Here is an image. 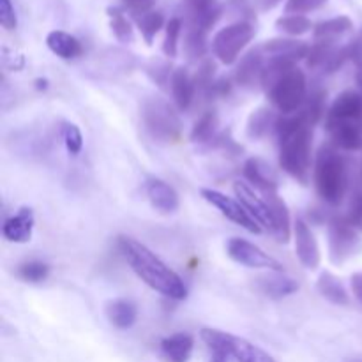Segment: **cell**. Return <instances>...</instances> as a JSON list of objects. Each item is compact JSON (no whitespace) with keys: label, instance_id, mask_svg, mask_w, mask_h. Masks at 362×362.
I'll list each match as a JSON object with an SVG mask.
<instances>
[{"label":"cell","instance_id":"6da1fadb","mask_svg":"<svg viewBox=\"0 0 362 362\" xmlns=\"http://www.w3.org/2000/svg\"><path fill=\"white\" fill-rule=\"evenodd\" d=\"M276 134L279 138V166L293 180L310 182L313 168V126L299 112L279 117Z\"/></svg>","mask_w":362,"mask_h":362},{"label":"cell","instance_id":"7a4b0ae2","mask_svg":"<svg viewBox=\"0 0 362 362\" xmlns=\"http://www.w3.org/2000/svg\"><path fill=\"white\" fill-rule=\"evenodd\" d=\"M119 250L134 274L154 292L173 300L186 299L187 290L180 276L168 267L154 251L133 237H119Z\"/></svg>","mask_w":362,"mask_h":362},{"label":"cell","instance_id":"3957f363","mask_svg":"<svg viewBox=\"0 0 362 362\" xmlns=\"http://www.w3.org/2000/svg\"><path fill=\"white\" fill-rule=\"evenodd\" d=\"M262 87L267 92L272 108L283 115H293L303 108L308 98V80L296 62L267 59L262 76Z\"/></svg>","mask_w":362,"mask_h":362},{"label":"cell","instance_id":"277c9868","mask_svg":"<svg viewBox=\"0 0 362 362\" xmlns=\"http://www.w3.org/2000/svg\"><path fill=\"white\" fill-rule=\"evenodd\" d=\"M313 180L317 193L325 204L339 205L349 187V165L339 148L334 145H322L313 166Z\"/></svg>","mask_w":362,"mask_h":362},{"label":"cell","instance_id":"5b68a950","mask_svg":"<svg viewBox=\"0 0 362 362\" xmlns=\"http://www.w3.org/2000/svg\"><path fill=\"white\" fill-rule=\"evenodd\" d=\"M141 122L158 144H177L182 138V120L166 99L151 98L141 103Z\"/></svg>","mask_w":362,"mask_h":362},{"label":"cell","instance_id":"8992f818","mask_svg":"<svg viewBox=\"0 0 362 362\" xmlns=\"http://www.w3.org/2000/svg\"><path fill=\"white\" fill-rule=\"evenodd\" d=\"M200 338L209 346L212 354H221L233 362H276L264 349L257 346L247 339L239 338L232 332L218 331V329L205 327L200 331Z\"/></svg>","mask_w":362,"mask_h":362},{"label":"cell","instance_id":"52a82bcc","mask_svg":"<svg viewBox=\"0 0 362 362\" xmlns=\"http://www.w3.org/2000/svg\"><path fill=\"white\" fill-rule=\"evenodd\" d=\"M329 260L334 265H343L362 251L361 232L343 216H336L327 221Z\"/></svg>","mask_w":362,"mask_h":362},{"label":"cell","instance_id":"ba28073f","mask_svg":"<svg viewBox=\"0 0 362 362\" xmlns=\"http://www.w3.org/2000/svg\"><path fill=\"white\" fill-rule=\"evenodd\" d=\"M255 27L250 21H235L221 30L216 32L212 37V53L216 59L225 66H232L239 60L240 53L246 49V46L253 41Z\"/></svg>","mask_w":362,"mask_h":362},{"label":"cell","instance_id":"9c48e42d","mask_svg":"<svg viewBox=\"0 0 362 362\" xmlns=\"http://www.w3.org/2000/svg\"><path fill=\"white\" fill-rule=\"evenodd\" d=\"M226 255H228L235 264L244 265V267L267 269V271L272 272H283V265L279 264L276 258H272L271 255L265 253L264 250L255 246L250 240L240 239V237H232V239L226 243Z\"/></svg>","mask_w":362,"mask_h":362},{"label":"cell","instance_id":"30bf717a","mask_svg":"<svg viewBox=\"0 0 362 362\" xmlns=\"http://www.w3.org/2000/svg\"><path fill=\"white\" fill-rule=\"evenodd\" d=\"M200 194L205 202H209L212 207L218 209V211L221 212L226 219H230L232 223L243 226L244 230H247V232H251V233L262 232L260 225H258V223L251 218L250 212L244 209V205L240 204L239 200H235V198L221 193V191L209 189V187H204V189L200 191Z\"/></svg>","mask_w":362,"mask_h":362},{"label":"cell","instance_id":"8fae6325","mask_svg":"<svg viewBox=\"0 0 362 362\" xmlns=\"http://www.w3.org/2000/svg\"><path fill=\"white\" fill-rule=\"evenodd\" d=\"M233 193H235L237 200L244 205L251 218L260 225L262 230L272 233V216L271 207H269L267 200L260 197L253 187L244 180H235L233 182Z\"/></svg>","mask_w":362,"mask_h":362},{"label":"cell","instance_id":"7c38bea8","mask_svg":"<svg viewBox=\"0 0 362 362\" xmlns=\"http://www.w3.org/2000/svg\"><path fill=\"white\" fill-rule=\"evenodd\" d=\"M293 240H296V253L300 264L310 271H317L322 260L320 246H318L313 230L304 219H296L293 223Z\"/></svg>","mask_w":362,"mask_h":362},{"label":"cell","instance_id":"4fadbf2b","mask_svg":"<svg viewBox=\"0 0 362 362\" xmlns=\"http://www.w3.org/2000/svg\"><path fill=\"white\" fill-rule=\"evenodd\" d=\"M243 172L247 182L251 184V187H255V189H258L260 193H264L265 197L272 193H278V173L274 172V168H272L267 161H264V159L260 158H250L244 163Z\"/></svg>","mask_w":362,"mask_h":362},{"label":"cell","instance_id":"5bb4252c","mask_svg":"<svg viewBox=\"0 0 362 362\" xmlns=\"http://www.w3.org/2000/svg\"><path fill=\"white\" fill-rule=\"evenodd\" d=\"M325 122L362 124V94L359 90H343L327 110Z\"/></svg>","mask_w":362,"mask_h":362},{"label":"cell","instance_id":"9a60e30c","mask_svg":"<svg viewBox=\"0 0 362 362\" xmlns=\"http://www.w3.org/2000/svg\"><path fill=\"white\" fill-rule=\"evenodd\" d=\"M265 62H267V60H265L262 48H255L251 49V52H247L246 55L240 59V62L237 64L235 83L239 85V87L247 88V90L262 85Z\"/></svg>","mask_w":362,"mask_h":362},{"label":"cell","instance_id":"2e32d148","mask_svg":"<svg viewBox=\"0 0 362 362\" xmlns=\"http://www.w3.org/2000/svg\"><path fill=\"white\" fill-rule=\"evenodd\" d=\"M260 48L267 59H283V60H290V62L297 64L303 59L306 60L311 45H308V42H303V41H297V39L276 37V39H271V41L264 42Z\"/></svg>","mask_w":362,"mask_h":362},{"label":"cell","instance_id":"e0dca14e","mask_svg":"<svg viewBox=\"0 0 362 362\" xmlns=\"http://www.w3.org/2000/svg\"><path fill=\"white\" fill-rule=\"evenodd\" d=\"M34 211L30 207H20L16 214L7 218L4 221L2 233L6 240L14 244H27L32 239V232H34Z\"/></svg>","mask_w":362,"mask_h":362},{"label":"cell","instance_id":"ac0fdd59","mask_svg":"<svg viewBox=\"0 0 362 362\" xmlns=\"http://www.w3.org/2000/svg\"><path fill=\"white\" fill-rule=\"evenodd\" d=\"M331 134V144L339 151L356 152L362 148V124L359 122H325Z\"/></svg>","mask_w":362,"mask_h":362},{"label":"cell","instance_id":"d6986e66","mask_svg":"<svg viewBox=\"0 0 362 362\" xmlns=\"http://www.w3.org/2000/svg\"><path fill=\"white\" fill-rule=\"evenodd\" d=\"M145 193L152 207L161 214H173L180 205L177 191L161 179H148L145 182Z\"/></svg>","mask_w":362,"mask_h":362},{"label":"cell","instance_id":"ffe728a7","mask_svg":"<svg viewBox=\"0 0 362 362\" xmlns=\"http://www.w3.org/2000/svg\"><path fill=\"white\" fill-rule=\"evenodd\" d=\"M255 286H257L258 292L262 296L269 297V299H283V297H288L292 293H296L299 290V283L293 278H288L283 272H272L269 271V274L260 276V278L255 279Z\"/></svg>","mask_w":362,"mask_h":362},{"label":"cell","instance_id":"44dd1931","mask_svg":"<svg viewBox=\"0 0 362 362\" xmlns=\"http://www.w3.org/2000/svg\"><path fill=\"white\" fill-rule=\"evenodd\" d=\"M170 90H172V98L177 110L186 112L193 105L194 98H197V90H194L193 78L187 73L186 67H175L172 71V76H170Z\"/></svg>","mask_w":362,"mask_h":362},{"label":"cell","instance_id":"7402d4cb","mask_svg":"<svg viewBox=\"0 0 362 362\" xmlns=\"http://www.w3.org/2000/svg\"><path fill=\"white\" fill-rule=\"evenodd\" d=\"M265 200H267L269 207H271V216H272V233L271 235L274 237L278 243L286 244L290 240V237H292V232H293L288 207H286L285 202L278 197V193L267 194V197H265Z\"/></svg>","mask_w":362,"mask_h":362},{"label":"cell","instance_id":"603a6c76","mask_svg":"<svg viewBox=\"0 0 362 362\" xmlns=\"http://www.w3.org/2000/svg\"><path fill=\"white\" fill-rule=\"evenodd\" d=\"M194 349L193 336L187 332H177L161 341V352L168 362H187Z\"/></svg>","mask_w":362,"mask_h":362},{"label":"cell","instance_id":"cb8c5ba5","mask_svg":"<svg viewBox=\"0 0 362 362\" xmlns=\"http://www.w3.org/2000/svg\"><path fill=\"white\" fill-rule=\"evenodd\" d=\"M46 46L49 52L64 60H73L83 53V46L74 35L67 34L64 30H52L46 35Z\"/></svg>","mask_w":362,"mask_h":362},{"label":"cell","instance_id":"d4e9b609","mask_svg":"<svg viewBox=\"0 0 362 362\" xmlns=\"http://www.w3.org/2000/svg\"><path fill=\"white\" fill-rule=\"evenodd\" d=\"M279 122V115L271 108H258L247 119L246 133L251 140H262L269 133L276 131Z\"/></svg>","mask_w":362,"mask_h":362},{"label":"cell","instance_id":"484cf974","mask_svg":"<svg viewBox=\"0 0 362 362\" xmlns=\"http://www.w3.org/2000/svg\"><path fill=\"white\" fill-rule=\"evenodd\" d=\"M106 317L113 327L126 331L136 324L138 311L131 300L127 299H115L106 304Z\"/></svg>","mask_w":362,"mask_h":362},{"label":"cell","instance_id":"4316f807","mask_svg":"<svg viewBox=\"0 0 362 362\" xmlns=\"http://www.w3.org/2000/svg\"><path fill=\"white\" fill-rule=\"evenodd\" d=\"M317 288L325 300L336 304V306H346L350 303V296L345 285L332 272H322L317 281Z\"/></svg>","mask_w":362,"mask_h":362},{"label":"cell","instance_id":"83f0119b","mask_svg":"<svg viewBox=\"0 0 362 362\" xmlns=\"http://www.w3.org/2000/svg\"><path fill=\"white\" fill-rule=\"evenodd\" d=\"M354 28L352 20L349 16H336L329 18V20L320 21L313 27V37L315 41H331L336 42V39L341 35L349 34Z\"/></svg>","mask_w":362,"mask_h":362},{"label":"cell","instance_id":"f1b7e54d","mask_svg":"<svg viewBox=\"0 0 362 362\" xmlns=\"http://www.w3.org/2000/svg\"><path fill=\"white\" fill-rule=\"evenodd\" d=\"M207 34L197 25H187L186 35H184V53L191 62L202 59L207 52Z\"/></svg>","mask_w":362,"mask_h":362},{"label":"cell","instance_id":"f546056e","mask_svg":"<svg viewBox=\"0 0 362 362\" xmlns=\"http://www.w3.org/2000/svg\"><path fill=\"white\" fill-rule=\"evenodd\" d=\"M216 127H218V113L214 110H207L205 113H202L200 119L194 122L193 129H191V141L193 144H209L211 140H214Z\"/></svg>","mask_w":362,"mask_h":362},{"label":"cell","instance_id":"4dcf8cb0","mask_svg":"<svg viewBox=\"0 0 362 362\" xmlns=\"http://www.w3.org/2000/svg\"><path fill=\"white\" fill-rule=\"evenodd\" d=\"M325 98H327V92L324 88H317V90H311V94H308L306 103L303 105V108L299 110L300 115L306 119V122L310 126L318 124V120L324 117L325 110Z\"/></svg>","mask_w":362,"mask_h":362},{"label":"cell","instance_id":"1f68e13d","mask_svg":"<svg viewBox=\"0 0 362 362\" xmlns=\"http://www.w3.org/2000/svg\"><path fill=\"white\" fill-rule=\"evenodd\" d=\"M336 49V42L331 41H315V45H311L310 53L306 57V64L310 69H327L329 62L334 57Z\"/></svg>","mask_w":362,"mask_h":362},{"label":"cell","instance_id":"d6a6232c","mask_svg":"<svg viewBox=\"0 0 362 362\" xmlns=\"http://www.w3.org/2000/svg\"><path fill=\"white\" fill-rule=\"evenodd\" d=\"M136 25L141 37L145 39V42H147L148 46L154 42L156 35L159 34V30H161L163 27H166L165 16H163L159 11H145V13H141L140 16L136 18Z\"/></svg>","mask_w":362,"mask_h":362},{"label":"cell","instance_id":"836d02e7","mask_svg":"<svg viewBox=\"0 0 362 362\" xmlns=\"http://www.w3.org/2000/svg\"><path fill=\"white\" fill-rule=\"evenodd\" d=\"M108 18H110V28H112L113 35L117 41L120 42H131L134 39L133 25L127 20L126 14L119 9V7H108Z\"/></svg>","mask_w":362,"mask_h":362},{"label":"cell","instance_id":"e575fe53","mask_svg":"<svg viewBox=\"0 0 362 362\" xmlns=\"http://www.w3.org/2000/svg\"><path fill=\"white\" fill-rule=\"evenodd\" d=\"M276 28L283 34L297 37V35L308 34L313 28V23L303 14H286V16H281L276 21Z\"/></svg>","mask_w":362,"mask_h":362},{"label":"cell","instance_id":"d590c367","mask_svg":"<svg viewBox=\"0 0 362 362\" xmlns=\"http://www.w3.org/2000/svg\"><path fill=\"white\" fill-rule=\"evenodd\" d=\"M180 34H182V20L180 18H170L165 27V41H163V53L168 59L177 57Z\"/></svg>","mask_w":362,"mask_h":362},{"label":"cell","instance_id":"8d00e7d4","mask_svg":"<svg viewBox=\"0 0 362 362\" xmlns=\"http://www.w3.org/2000/svg\"><path fill=\"white\" fill-rule=\"evenodd\" d=\"M214 74H216V64L212 60H204L198 67L197 74L193 76L194 81V90H197V95H205L207 98L209 90L214 85Z\"/></svg>","mask_w":362,"mask_h":362},{"label":"cell","instance_id":"74e56055","mask_svg":"<svg viewBox=\"0 0 362 362\" xmlns=\"http://www.w3.org/2000/svg\"><path fill=\"white\" fill-rule=\"evenodd\" d=\"M18 278H21L27 283H42L49 276V265L42 264V262L32 260L25 262V264L18 265Z\"/></svg>","mask_w":362,"mask_h":362},{"label":"cell","instance_id":"f35d334b","mask_svg":"<svg viewBox=\"0 0 362 362\" xmlns=\"http://www.w3.org/2000/svg\"><path fill=\"white\" fill-rule=\"evenodd\" d=\"M62 138H64V145H66L67 152L73 156H78L83 148V136H81L80 127L74 126V124L66 122L62 126Z\"/></svg>","mask_w":362,"mask_h":362},{"label":"cell","instance_id":"ab89813d","mask_svg":"<svg viewBox=\"0 0 362 362\" xmlns=\"http://www.w3.org/2000/svg\"><path fill=\"white\" fill-rule=\"evenodd\" d=\"M327 4V0H286L285 13L286 14H306L313 11L322 9Z\"/></svg>","mask_w":362,"mask_h":362},{"label":"cell","instance_id":"60d3db41","mask_svg":"<svg viewBox=\"0 0 362 362\" xmlns=\"http://www.w3.org/2000/svg\"><path fill=\"white\" fill-rule=\"evenodd\" d=\"M0 23L6 30H14L18 27L16 11L11 0H0Z\"/></svg>","mask_w":362,"mask_h":362},{"label":"cell","instance_id":"b9f144b4","mask_svg":"<svg viewBox=\"0 0 362 362\" xmlns=\"http://www.w3.org/2000/svg\"><path fill=\"white\" fill-rule=\"evenodd\" d=\"M184 4H186V7L189 9V14H194L200 13V11L204 9H209V7H212L218 2H216V0H184Z\"/></svg>","mask_w":362,"mask_h":362},{"label":"cell","instance_id":"7bdbcfd3","mask_svg":"<svg viewBox=\"0 0 362 362\" xmlns=\"http://www.w3.org/2000/svg\"><path fill=\"white\" fill-rule=\"evenodd\" d=\"M350 286H352L354 297L362 304V272H354L350 278Z\"/></svg>","mask_w":362,"mask_h":362},{"label":"cell","instance_id":"ee69618b","mask_svg":"<svg viewBox=\"0 0 362 362\" xmlns=\"http://www.w3.org/2000/svg\"><path fill=\"white\" fill-rule=\"evenodd\" d=\"M152 2H154V0H124V4H126L127 7H131L133 11H141V13H145V11L151 7Z\"/></svg>","mask_w":362,"mask_h":362},{"label":"cell","instance_id":"f6af8a7d","mask_svg":"<svg viewBox=\"0 0 362 362\" xmlns=\"http://www.w3.org/2000/svg\"><path fill=\"white\" fill-rule=\"evenodd\" d=\"M211 362H228V359L225 356H221V354H212Z\"/></svg>","mask_w":362,"mask_h":362},{"label":"cell","instance_id":"bcb514c9","mask_svg":"<svg viewBox=\"0 0 362 362\" xmlns=\"http://www.w3.org/2000/svg\"><path fill=\"white\" fill-rule=\"evenodd\" d=\"M361 180H362V166H361Z\"/></svg>","mask_w":362,"mask_h":362}]
</instances>
